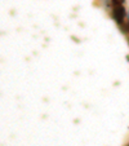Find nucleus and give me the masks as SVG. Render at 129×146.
<instances>
[{
  "instance_id": "3",
  "label": "nucleus",
  "mask_w": 129,
  "mask_h": 146,
  "mask_svg": "<svg viewBox=\"0 0 129 146\" xmlns=\"http://www.w3.org/2000/svg\"><path fill=\"white\" fill-rule=\"evenodd\" d=\"M111 3H112V5H119V4L125 3V0H111Z\"/></svg>"
},
{
  "instance_id": "2",
  "label": "nucleus",
  "mask_w": 129,
  "mask_h": 146,
  "mask_svg": "<svg viewBox=\"0 0 129 146\" xmlns=\"http://www.w3.org/2000/svg\"><path fill=\"white\" fill-rule=\"evenodd\" d=\"M126 16H128V21H125L124 26L121 27V31H123L124 34H126V35L129 36V14H126Z\"/></svg>"
},
{
  "instance_id": "1",
  "label": "nucleus",
  "mask_w": 129,
  "mask_h": 146,
  "mask_svg": "<svg viewBox=\"0 0 129 146\" xmlns=\"http://www.w3.org/2000/svg\"><path fill=\"white\" fill-rule=\"evenodd\" d=\"M111 17L116 22V25L119 27H123L125 23V17H126V9L124 7V4H119V5H112L111 9Z\"/></svg>"
},
{
  "instance_id": "5",
  "label": "nucleus",
  "mask_w": 129,
  "mask_h": 146,
  "mask_svg": "<svg viewBox=\"0 0 129 146\" xmlns=\"http://www.w3.org/2000/svg\"><path fill=\"white\" fill-rule=\"evenodd\" d=\"M126 146H129V143H128V145H126Z\"/></svg>"
},
{
  "instance_id": "4",
  "label": "nucleus",
  "mask_w": 129,
  "mask_h": 146,
  "mask_svg": "<svg viewBox=\"0 0 129 146\" xmlns=\"http://www.w3.org/2000/svg\"><path fill=\"white\" fill-rule=\"evenodd\" d=\"M128 44H129V36H128Z\"/></svg>"
}]
</instances>
